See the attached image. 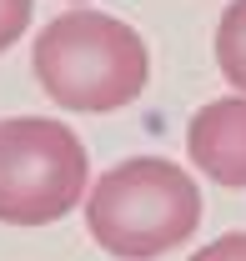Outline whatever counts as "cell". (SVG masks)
<instances>
[{
	"mask_svg": "<svg viewBox=\"0 0 246 261\" xmlns=\"http://www.w3.org/2000/svg\"><path fill=\"white\" fill-rule=\"evenodd\" d=\"M31 70L51 106L81 116H111L146 91L151 56L141 31H131L126 20L106 10H65L35 35Z\"/></svg>",
	"mask_w": 246,
	"mask_h": 261,
	"instance_id": "obj_1",
	"label": "cell"
},
{
	"mask_svg": "<svg viewBox=\"0 0 246 261\" xmlns=\"http://www.w3.org/2000/svg\"><path fill=\"white\" fill-rule=\"evenodd\" d=\"M201 226V191L166 156H131L86 191V231L116 261H156Z\"/></svg>",
	"mask_w": 246,
	"mask_h": 261,
	"instance_id": "obj_2",
	"label": "cell"
},
{
	"mask_svg": "<svg viewBox=\"0 0 246 261\" xmlns=\"http://www.w3.org/2000/svg\"><path fill=\"white\" fill-rule=\"evenodd\" d=\"M91 191V156L81 136L51 116L0 121V226H51Z\"/></svg>",
	"mask_w": 246,
	"mask_h": 261,
	"instance_id": "obj_3",
	"label": "cell"
},
{
	"mask_svg": "<svg viewBox=\"0 0 246 261\" xmlns=\"http://www.w3.org/2000/svg\"><path fill=\"white\" fill-rule=\"evenodd\" d=\"M186 156L221 191H246V96L206 100L186 126Z\"/></svg>",
	"mask_w": 246,
	"mask_h": 261,
	"instance_id": "obj_4",
	"label": "cell"
},
{
	"mask_svg": "<svg viewBox=\"0 0 246 261\" xmlns=\"http://www.w3.org/2000/svg\"><path fill=\"white\" fill-rule=\"evenodd\" d=\"M216 70L246 96V0H231L216 20Z\"/></svg>",
	"mask_w": 246,
	"mask_h": 261,
	"instance_id": "obj_5",
	"label": "cell"
},
{
	"mask_svg": "<svg viewBox=\"0 0 246 261\" xmlns=\"http://www.w3.org/2000/svg\"><path fill=\"white\" fill-rule=\"evenodd\" d=\"M31 15H35V0H0V56L31 31Z\"/></svg>",
	"mask_w": 246,
	"mask_h": 261,
	"instance_id": "obj_6",
	"label": "cell"
},
{
	"mask_svg": "<svg viewBox=\"0 0 246 261\" xmlns=\"http://www.w3.org/2000/svg\"><path fill=\"white\" fill-rule=\"evenodd\" d=\"M191 261H246V231H226V236L206 241Z\"/></svg>",
	"mask_w": 246,
	"mask_h": 261,
	"instance_id": "obj_7",
	"label": "cell"
}]
</instances>
